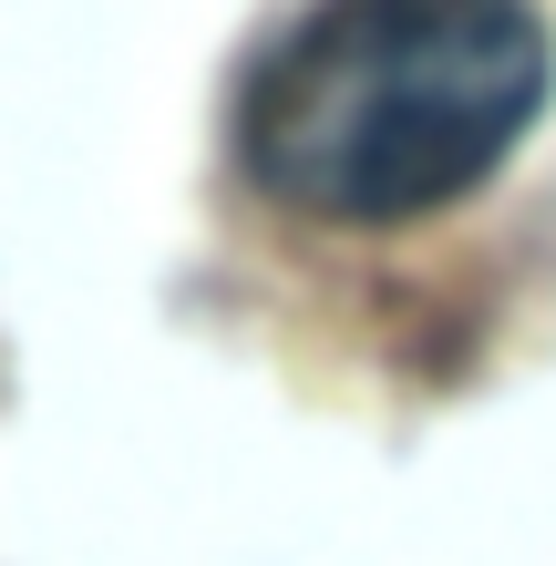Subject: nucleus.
<instances>
[{
	"label": "nucleus",
	"instance_id": "nucleus-1",
	"mask_svg": "<svg viewBox=\"0 0 556 566\" xmlns=\"http://www.w3.org/2000/svg\"><path fill=\"white\" fill-rule=\"evenodd\" d=\"M556 31L536 0H310L258 52L238 155L319 227H412L536 135Z\"/></svg>",
	"mask_w": 556,
	"mask_h": 566
}]
</instances>
